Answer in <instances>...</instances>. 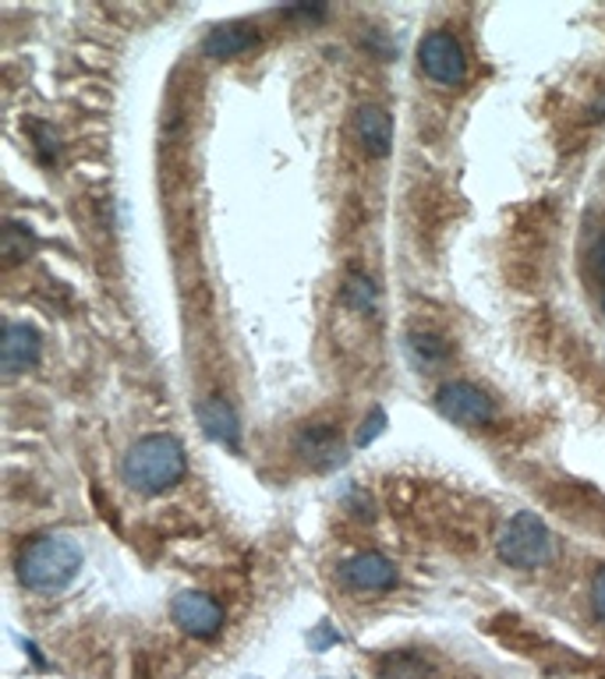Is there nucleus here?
I'll return each mask as SVG.
<instances>
[{"instance_id":"obj_1","label":"nucleus","mask_w":605,"mask_h":679,"mask_svg":"<svg viewBox=\"0 0 605 679\" xmlns=\"http://www.w3.org/2000/svg\"><path fill=\"white\" fill-rule=\"evenodd\" d=\"M78 570H82V549L68 535H39L26 541L14 559V573L22 580V588L39 595L65 591Z\"/></svg>"},{"instance_id":"obj_2","label":"nucleus","mask_w":605,"mask_h":679,"mask_svg":"<svg viewBox=\"0 0 605 679\" xmlns=\"http://www.w3.org/2000/svg\"><path fill=\"white\" fill-rule=\"evenodd\" d=\"M185 446L173 436H146L131 446L121 463V478L131 492L160 496L185 478Z\"/></svg>"},{"instance_id":"obj_3","label":"nucleus","mask_w":605,"mask_h":679,"mask_svg":"<svg viewBox=\"0 0 605 679\" xmlns=\"http://www.w3.org/2000/svg\"><path fill=\"white\" fill-rule=\"evenodd\" d=\"M496 552L514 570H538L556 556V538L535 513H517L499 528Z\"/></svg>"},{"instance_id":"obj_4","label":"nucleus","mask_w":605,"mask_h":679,"mask_svg":"<svg viewBox=\"0 0 605 679\" xmlns=\"http://www.w3.org/2000/svg\"><path fill=\"white\" fill-rule=\"evenodd\" d=\"M418 68L425 71L428 82L443 89H460L467 82V53L454 32L436 29L421 36L418 43Z\"/></svg>"},{"instance_id":"obj_5","label":"nucleus","mask_w":605,"mask_h":679,"mask_svg":"<svg viewBox=\"0 0 605 679\" xmlns=\"http://www.w3.org/2000/svg\"><path fill=\"white\" fill-rule=\"evenodd\" d=\"M436 411L446 421L475 429V425H489L496 418V403L475 382H446L436 393Z\"/></svg>"},{"instance_id":"obj_6","label":"nucleus","mask_w":605,"mask_h":679,"mask_svg":"<svg viewBox=\"0 0 605 679\" xmlns=\"http://www.w3.org/2000/svg\"><path fill=\"white\" fill-rule=\"evenodd\" d=\"M340 585L347 591H358V595H383V591H394L397 588V567L379 552H358L340 562Z\"/></svg>"},{"instance_id":"obj_7","label":"nucleus","mask_w":605,"mask_h":679,"mask_svg":"<svg viewBox=\"0 0 605 679\" xmlns=\"http://www.w3.org/2000/svg\"><path fill=\"white\" fill-rule=\"evenodd\" d=\"M170 619L191 637H217L224 627V609L220 601L206 591H181L170 601Z\"/></svg>"},{"instance_id":"obj_8","label":"nucleus","mask_w":605,"mask_h":679,"mask_svg":"<svg viewBox=\"0 0 605 679\" xmlns=\"http://www.w3.org/2000/svg\"><path fill=\"white\" fill-rule=\"evenodd\" d=\"M295 453L311 463V468H334V463L344 460V432H340V425L334 421H311L305 425V429L298 432L295 439Z\"/></svg>"},{"instance_id":"obj_9","label":"nucleus","mask_w":605,"mask_h":679,"mask_svg":"<svg viewBox=\"0 0 605 679\" xmlns=\"http://www.w3.org/2000/svg\"><path fill=\"white\" fill-rule=\"evenodd\" d=\"M256 47H259V32L251 29L248 22L217 26L202 40V53L209 57V61H238V57L251 53Z\"/></svg>"},{"instance_id":"obj_10","label":"nucleus","mask_w":605,"mask_h":679,"mask_svg":"<svg viewBox=\"0 0 605 679\" xmlns=\"http://www.w3.org/2000/svg\"><path fill=\"white\" fill-rule=\"evenodd\" d=\"M39 361V333L29 322H11L4 329V343H0V368L4 376L29 372Z\"/></svg>"},{"instance_id":"obj_11","label":"nucleus","mask_w":605,"mask_h":679,"mask_svg":"<svg viewBox=\"0 0 605 679\" xmlns=\"http://www.w3.org/2000/svg\"><path fill=\"white\" fill-rule=\"evenodd\" d=\"M355 131H358V142L368 157H386L389 146H394V121L383 107H361L358 118H355Z\"/></svg>"},{"instance_id":"obj_12","label":"nucleus","mask_w":605,"mask_h":679,"mask_svg":"<svg viewBox=\"0 0 605 679\" xmlns=\"http://www.w3.org/2000/svg\"><path fill=\"white\" fill-rule=\"evenodd\" d=\"M199 421L206 436H212L217 442L230 446V450H238L241 446V429H238V415H234V407L220 397H206L199 403Z\"/></svg>"},{"instance_id":"obj_13","label":"nucleus","mask_w":605,"mask_h":679,"mask_svg":"<svg viewBox=\"0 0 605 679\" xmlns=\"http://www.w3.org/2000/svg\"><path fill=\"white\" fill-rule=\"evenodd\" d=\"M407 358L418 368H439L443 361H450V343L433 333H411L407 337Z\"/></svg>"},{"instance_id":"obj_14","label":"nucleus","mask_w":605,"mask_h":679,"mask_svg":"<svg viewBox=\"0 0 605 679\" xmlns=\"http://www.w3.org/2000/svg\"><path fill=\"white\" fill-rule=\"evenodd\" d=\"M32 248V234H26L22 223H8L4 227V262L8 266H18Z\"/></svg>"},{"instance_id":"obj_15","label":"nucleus","mask_w":605,"mask_h":679,"mask_svg":"<svg viewBox=\"0 0 605 679\" xmlns=\"http://www.w3.org/2000/svg\"><path fill=\"white\" fill-rule=\"evenodd\" d=\"M584 259H588V273L602 283L605 290V227H595L588 234V248H584Z\"/></svg>"},{"instance_id":"obj_16","label":"nucleus","mask_w":605,"mask_h":679,"mask_svg":"<svg viewBox=\"0 0 605 679\" xmlns=\"http://www.w3.org/2000/svg\"><path fill=\"white\" fill-rule=\"evenodd\" d=\"M344 294H347L350 304L361 308V312H368V308L376 304V287H373V280H368V277H350Z\"/></svg>"},{"instance_id":"obj_17","label":"nucleus","mask_w":605,"mask_h":679,"mask_svg":"<svg viewBox=\"0 0 605 679\" xmlns=\"http://www.w3.org/2000/svg\"><path fill=\"white\" fill-rule=\"evenodd\" d=\"M592 612L595 619L605 627V567L595 573V585H592Z\"/></svg>"},{"instance_id":"obj_18","label":"nucleus","mask_w":605,"mask_h":679,"mask_svg":"<svg viewBox=\"0 0 605 679\" xmlns=\"http://www.w3.org/2000/svg\"><path fill=\"white\" fill-rule=\"evenodd\" d=\"M602 316H605V290H602Z\"/></svg>"}]
</instances>
